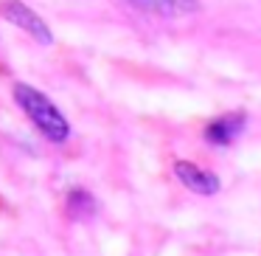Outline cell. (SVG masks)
<instances>
[{"label":"cell","mask_w":261,"mask_h":256,"mask_svg":"<svg viewBox=\"0 0 261 256\" xmlns=\"http://www.w3.org/2000/svg\"><path fill=\"white\" fill-rule=\"evenodd\" d=\"M14 102H17V107L29 115L31 124H34L45 138H51V141L59 144L70 135V127H68V121H65V115L59 113L51 104V99L42 96L37 87L23 85V82L14 85Z\"/></svg>","instance_id":"1"},{"label":"cell","mask_w":261,"mask_h":256,"mask_svg":"<svg viewBox=\"0 0 261 256\" xmlns=\"http://www.w3.org/2000/svg\"><path fill=\"white\" fill-rule=\"evenodd\" d=\"M0 14H3L9 23H14L17 29H23L25 34H31L40 45H51L54 42V34L45 26V20H42L34 9H29L25 3H20V0H6V3H0Z\"/></svg>","instance_id":"2"},{"label":"cell","mask_w":261,"mask_h":256,"mask_svg":"<svg viewBox=\"0 0 261 256\" xmlns=\"http://www.w3.org/2000/svg\"><path fill=\"white\" fill-rule=\"evenodd\" d=\"M174 175L197 194H216L219 192V177H216L214 172H205V169H199V166L188 164V160H177Z\"/></svg>","instance_id":"3"},{"label":"cell","mask_w":261,"mask_h":256,"mask_svg":"<svg viewBox=\"0 0 261 256\" xmlns=\"http://www.w3.org/2000/svg\"><path fill=\"white\" fill-rule=\"evenodd\" d=\"M242 130H244V113H230V115H222V119L211 121L205 135L214 144H230Z\"/></svg>","instance_id":"4"},{"label":"cell","mask_w":261,"mask_h":256,"mask_svg":"<svg viewBox=\"0 0 261 256\" xmlns=\"http://www.w3.org/2000/svg\"><path fill=\"white\" fill-rule=\"evenodd\" d=\"M129 3L154 14H188L197 9V0H129Z\"/></svg>","instance_id":"5"}]
</instances>
